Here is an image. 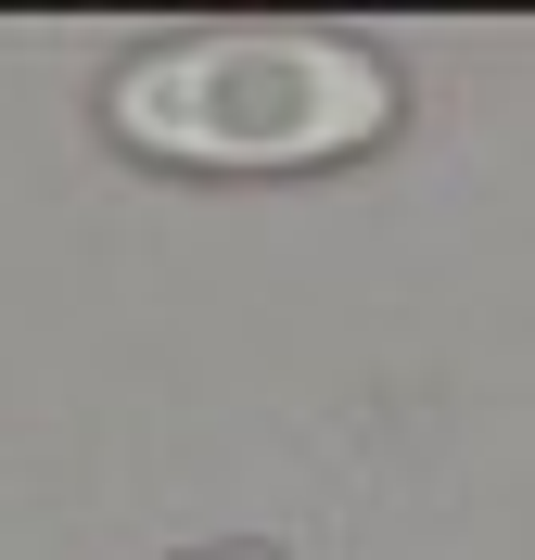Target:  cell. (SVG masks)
Masks as SVG:
<instances>
[{"label": "cell", "instance_id": "1", "mask_svg": "<svg viewBox=\"0 0 535 560\" xmlns=\"http://www.w3.org/2000/svg\"><path fill=\"white\" fill-rule=\"evenodd\" d=\"M115 140L153 166H230V178H281L370 153L395 128V65L357 51L332 26H205L166 38L103 90Z\"/></svg>", "mask_w": 535, "mask_h": 560}]
</instances>
